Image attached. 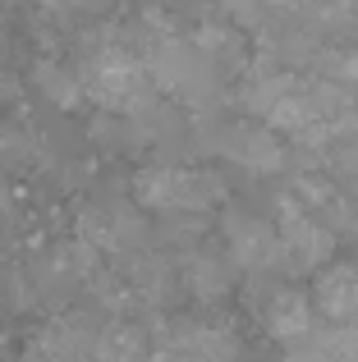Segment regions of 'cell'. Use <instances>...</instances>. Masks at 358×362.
Returning <instances> with one entry per match:
<instances>
[{
    "label": "cell",
    "instance_id": "cell-1",
    "mask_svg": "<svg viewBox=\"0 0 358 362\" xmlns=\"http://www.w3.org/2000/svg\"><path fill=\"white\" fill-rule=\"evenodd\" d=\"M143 64L152 74V83L161 92H171L175 101L193 110H207L216 97H221V74L197 55L193 37H179V33H156L143 42Z\"/></svg>",
    "mask_w": 358,
    "mask_h": 362
},
{
    "label": "cell",
    "instance_id": "cell-2",
    "mask_svg": "<svg viewBox=\"0 0 358 362\" xmlns=\"http://www.w3.org/2000/svg\"><path fill=\"white\" fill-rule=\"evenodd\" d=\"M221 197H225V184L212 170L166 160V165H147L134 175V202L161 216H207Z\"/></svg>",
    "mask_w": 358,
    "mask_h": 362
},
{
    "label": "cell",
    "instance_id": "cell-3",
    "mask_svg": "<svg viewBox=\"0 0 358 362\" xmlns=\"http://www.w3.org/2000/svg\"><path fill=\"white\" fill-rule=\"evenodd\" d=\"M197 147L221 151L225 160L253 170V175H280L289 165V147L280 142V133H271L258 119H221L197 129Z\"/></svg>",
    "mask_w": 358,
    "mask_h": 362
},
{
    "label": "cell",
    "instance_id": "cell-4",
    "mask_svg": "<svg viewBox=\"0 0 358 362\" xmlns=\"http://www.w3.org/2000/svg\"><path fill=\"white\" fill-rule=\"evenodd\" d=\"M79 239L92 252H129L134 257L147 239V221L138 211V202L129 197H97L79 211Z\"/></svg>",
    "mask_w": 358,
    "mask_h": 362
},
{
    "label": "cell",
    "instance_id": "cell-5",
    "mask_svg": "<svg viewBox=\"0 0 358 362\" xmlns=\"http://www.w3.org/2000/svg\"><path fill=\"white\" fill-rule=\"evenodd\" d=\"M280 252H285V271H326L335 252V234L326 230L317 216H308L294 197H280Z\"/></svg>",
    "mask_w": 358,
    "mask_h": 362
},
{
    "label": "cell",
    "instance_id": "cell-6",
    "mask_svg": "<svg viewBox=\"0 0 358 362\" xmlns=\"http://www.w3.org/2000/svg\"><path fill=\"white\" fill-rule=\"evenodd\" d=\"M225 252L253 275H280L285 271V252H280V234L271 221L248 211H225Z\"/></svg>",
    "mask_w": 358,
    "mask_h": 362
},
{
    "label": "cell",
    "instance_id": "cell-7",
    "mask_svg": "<svg viewBox=\"0 0 358 362\" xmlns=\"http://www.w3.org/2000/svg\"><path fill=\"white\" fill-rule=\"evenodd\" d=\"M97 252H92L83 239L74 243H55L46 247L42 257H37L33 266V289L42 293V298H60V293L79 289V284H92V275H97Z\"/></svg>",
    "mask_w": 358,
    "mask_h": 362
},
{
    "label": "cell",
    "instance_id": "cell-8",
    "mask_svg": "<svg viewBox=\"0 0 358 362\" xmlns=\"http://www.w3.org/2000/svg\"><path fill=\"white\" fill-rule=\"evenodd\" d=\"M258 317H262V326H267V335L271 339H280L285 349H294L299 339H308L317 330V308H313V298L308 293H299V289H271L267 298L258 303Z\"/></svg>",
    "mask_w": 358,
    "mask_h": 362
},
{
    "label": "cell",
    "instance_id": "cell-9",
    "mask_svg": "<svg viewBox=\"0 0 358 362\" xmlns=\"http://www.w3.org/2000/svg\"><path fill=\"white\" fill-rule=\"evenodd\" d=\"M313 308L322 321L345 330H358V266L354 262H335L326 271H317L313 280Z\"/></svg>",
    "mask_w": 358,
    "mask_h": 362
},
{
    "label": "cell",
    "instance_id": "cell-10",
    "mask_svg": "<svg viewBox=\"0 0 358 362\" xmlns=\"http://www.w3.org/2000/svg\"><path fill=\"white\" fill-rule=\"evenodd\" d=\"M184 289L193 293L197 303H216L225 298V293L234 289V257L225 252V247H193V252L184 257Z\"/></svg>",
    "mask_w": 358,
    "mask_h": 362
},
{
    "label": "cell",
    "instance_id": "cell-11",
    "mask_svg": "<svg viewBox=\"0 0 358 362\" xmlns=\"http://www.w3.org/2000/svg\"><path fill=\"white\" fill-rule=\"evenodd\" d=\"M120 275H125V284L134 289V298L152 303V308H161V303H171L179 293V271H175L171 257H161V252L125 257V271H120Z\"/></svg>",
    "mask_w": 358,
    "mask_h": 362
},
{
    "label": "cell",
    "instance_id": "cell-12",
    "mask_svg": "<svg viewBox=\"0 0 358 362\" xmlns=\"http://www.w3.org/2000/svg\"><path fill=\"white\" fill-rule=\"evenodd\" d=\"M193 46L216 74H230V69H239V64H248V42H243V33L230 28V23H202L193 33Z\"/></svg>",
    "mask_w": 358,
    "mask_h": 362
},
{
    "label": "cell",
    "instance_id": "cell-13",
    "mask_svg": "<svg viewBox=\"0 0 358 362\" xmlns=\"http://www.w3.org/2000/svg\"><path fill=\"white\" fill-rule=\"evenodd\" d=\"M92 362H147V335L134 321H110L101 326L97 344H92Z\"/></svg>",
    "mask_w": 358,
    "mask_h": 362
},
{
    "label": "cell",
    "instance_id": "cell-14",
    "mask_svg": "<svg viewBox=\"0 0 358 362\" xmlns=\"http://www.w3.org/2000/svg\"><path fill=\"white\" fill-rule=\"evenodd\" d=\"M33 83L55 101V106H64V110L83 101V78H74V74L64 69V64H55V60H42V64H37Z\"/></svg>",
    "mask_w": 358,
    "mask_h": 362
},
{
    "label": "cell",
    "instance_id": "cell-15",
    "mask_svg": "<svg viewBox=\"0 0 358 362\" xmlns=\"http://www.w3.org/2000/svg\"><path fill=\"white\" fill-rule=\"evenodd\" d=\"M161 243L166 247H179V252H193V243H202V234H207V216H166L161 221Z\"/></svg>",
    "mask_w": 358,
    "mask_h": 362
},
{
    "label": "cell",
    "instance_id": "cell-16",
    "mask_svg": "<svg viewBox=\"0 0 358 362\" xmlns=\"http://www.w3.org/2000/svg\"><path fill=\"white\" fill-rule=\"evenodd\" d=\"M216 5L225 9V18H230V23L253 28V33L262 28V14H267V5H262V0H216Z\"/></svg>",
    "mask_w": 358,
    "mask_h": 362
},
{
    "label": "cell",
    "instance_id": "cell-17",
    "mask_svg": "<svg viewBox=\"0 0 358 362\" xmlns=\"http://www.w3.org/2000/svg\"><path fill=\"white\" fill-rule=\"evenodd\" d=\"M152 362H202V358H193V354H184V349H175V344H161L152 354Z\"/></svg>",
    "mask_w": 358,
    "mask_h": 362
}]
</instances>
